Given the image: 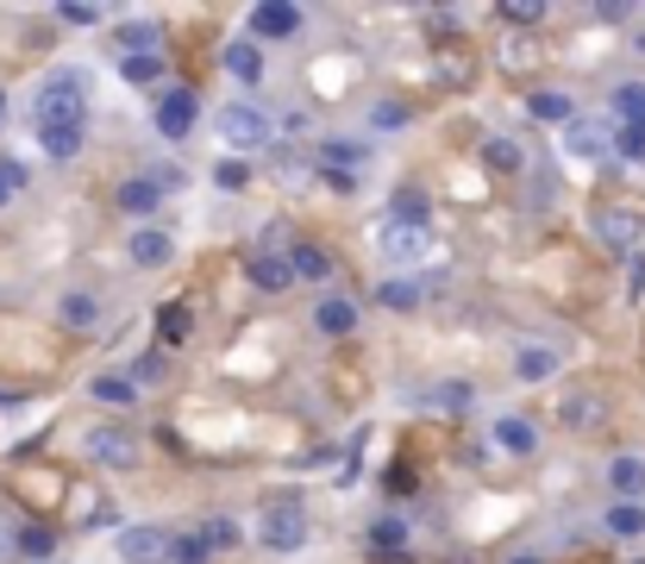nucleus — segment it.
<instances>
[{"label":"nucleus","mask_w":645,"mask_h":564,"mask_svg":"<svg viewBox=\"0 0 645 564\" xmlns=\"http://www.w3.org/2000/svg\"><path fill=\"white\" fill-rule=\"evenodd\" d=\"M257 545L264 552H301L308 545V508H301V496H276V502L257 508Z\"/></svg>","instance_id":"obj_1"},{"label":"nucleus","mask_w":645,"mask_h":564,"mask_svg":"<svg viewBox=\"0 0 645 564\" xmlns=\"http://www.w3.org/2000/svg\"><path fill=\"white\" fill-rule=\"evenodd\" d=\"M44 126H88V76L82 70H57L39 95V132Z\"/></svg>","instance_id":"obj_2"},{"label":"nucleus","mask_w":645,"mask_h":564,"mask_svg":"<svg viewBox=\"0 0 645 564\" xmlns=\"http://www.w3.org/2000/svg\"><path fill=\"white\" fill-rule=\"evenodd\" d=\"M214 132L233 145V151H257V145H270V119L257 114L251 100H226L214 114Z\"/></svg>","instance_id":"obj_3"},{"label":"nucleus","mask_w":645,"mask_h":564,"mask_svg":"<svg viewBox=\"0 0 645 564\" xmlns=\"http://www.w3.org/2000/svg\"><path fill=\"white\" fill-rule=\"evenodd\" d=\"M151 119H157V132L170 138V145H182V138L195 132V119H201L195 88H163V95H157V107H151Z\"/></svg>","instance_id":"obj_4"},{"label":"nucleus","mask_w":645,"mask_h":564,"mask_svg":"<svg viewBox=\"0 0 645 564\" xmlns=\"http://www.w3.org/2000/svg\"><path fill=\"white\" fill-rule=\"evenodd\" d=\"M301 32V7H289V0H264V7H251V39L264 44H282Z\"/></svg>","instance_id":"obj_5"},{"label":"nucleus","mask_w":645,"mask_h":564,"mask_svg":"<svg viewBox=\"0 0 645 564\" xmlns=\"http://www.w3.org/2000/svg\"><path fill=\"white\" fill-rule=\"evenodd\" d=\"M170 545L176 540H163V526H126L119 533V558L126 564H170Z\"/></svg>","instance_id":"obj_6"},{"label":"nucleus","mask_w":645,"mask_h":564,"mask_svg":"<svg viewBox=\"0 0 645 564\" xmlns=\"http://www.w3.org/2000/svg\"><path fill=\"white\" fill-rule=\"evenodd\" d=\"M313 332H326V339H352L357 332V301L352 295H320V301H313Z\"/></svg>","instance_id":"obj_7"},{"label":"nucleus","mask_w":645,"mask_h":564,"mask_svg":"<svg viewBox=\"0 0 645 564\" xmlns=\"http://www.w3.org/2000/svg\"><path fill=\"white\" fill-rule=\"evenodd\" d=\"M114 207H119V214H132V220H151L157 207H163V182H157V175H132V182H119Z\"/></svg>","instance_id":"obj_8"},{"label":"nucleus","mask_w":645,"mask_h":564,"mask_svg":"<svg viewBox=\"0 0 645 564\" xmlns=\"http://www.w3.org/2000/svg\"><path fill=\"white\" fill-rule=\"evenodd\" d=\"M490 439H495L502 451H508V458H533V451H539V427H533L527 414H502Z\"/></svg>","instance_id":"obj_9"},{"label":"nucleus","mask_w":645,"mask_h":564,"mask_svg":"<svg viewBox=\"0 0 645 564\" xmlns=\"http://www.w3.org/2000/svg\"><path fill=\"white\" fill-rule=\"evenodd\" d=\"M126 252H132L138 270H157V264H170V252H176V238L163 233V226H138L132 238H126Z\"/></svg>","instance_id":"obj_10"},{"label":"nucleus","mask_w":645,"mask_h":564,"mask_svg":"<svg viewBox=\"0 0 645 564\" xmlns=\"http://www.w3.org/2000/svg\"><path fill=\"white\" fill-rule=\"evenodd\" d=\"M595 233H602V245H614V252H633L639 245V214H626V207H602L595 214Z\"/></svg>","instance_id":"obj_11"},{"label":"nucleus","mask_w":645,"mask_h":564,"mask_svg":"<svg viewBox=\"0 0 645 564\" xmlns=\"http://www.w3.org/2000/svg\"><path fill=\"white\" fill-rule=\"evenodd\" d=\"M608 489H614V502H645V458L621 451V458L608 465Z\"/></svg>","instance_id":"obj_12"},{"label":"nucleus","mask_w":645,"mask_h":564,"mask_svg":"<svg viewBox=\"0 0 645 564\" xmlns=\"http://www.w3.org/2000/svg\"><path fill=\"white\" fill-rule=\"evenodd\" d=\"M558 364H565L558 345H520L514 351V376H520V383H546V376H558Z\"/></svg>","instance_id":"obj_13"},{"label":"nucleus","mask_w":645,"mask_h":564,"mask_svg":"<svg viewBox=\"0 0 645 564\" xmlns=\"http://www.w3.org/2000/svg\"><path fill=\"white\" fill-rule=\"evenodd\" d=\"M251 283L264 295H282L294 283V264H289V252H257L251 257Z\"/></svg>","instance_id":"obj_14"},{"label":"nucleus","mask_w":645,"mask_h":564,"mask_svg":"<svg viewBox=\"0 0 645 564\" xmlns=\"http://www.w3.org/2000/svg\"><path fill=\"white\" fill-rule=\"evenodd\" d=\"M226 70H233L245 88H257V82H264V51H257V39H233L226 44Z\"/></svg>","instance_id":"obj_15"},{"label":"nucleus","mask_w":645,"mask_h":564,"mask_svg":"<svg viewBox=\"0 0 645 564\" xmlns=\"http://www.w3.org/2000/svg\"><path fill=\"white\" fill-rule=\"evenodd\" d=\"M320 163L333 175H352L357 163H370V145H357V138H326V145H320Z\"/></svg>","instance_id":"obj_16"},{"label":"nucleus","mask_w":645,"mask_h":564,"mask_svg":"<svg viewBox=\"0 0 645 564\" xmlns=\"http://www.w3.org/2000/svg\"><path fill=\"white\" fill-rule=\"evenodd\" d=\"M376 301H383V308H395V313H413L420 301H427V283H420V276H389V283L376 289Z\"/></svg>","instance_id":"obj_17"},{"label":"nucleus","mask_w":645,"mask_h":564,"mask_svg":"<svg viewBox=\"0 0 645 564\" xmlns=\"http://www.w3.org/2000/svg\"><path fill=\"white\" fill-rule=\"evenodd\" d=\"M88 451H95L100 465H119V470H126V465L138 458V451H132V439H126L119 427H95V433H88Z\"/></svg>","instance_id":"obj_18"},{"label":"nucleus","mask_w":645,"mask_h":564,"mask_svg":"<svg viewBox=\"0 0 645 564\" xmlns=\"http://www.w3.org/2000/svg\"><path fill=\"white\" fill-rule=\"evenodd\" d=\"M383 252H389L395 264H420V257H427V233H420V226H395V220H389Z\"/></svg>","instance_id":"obj_19"},{"label":"nucleus","mask_w":645,"mask_h":564,"mask_svg":"<svg viewBox=\"0 0 645 564\" xmlns=\"http://www.w3.org/2000/svg\"><path fill=\"white\" fill-rule=\"evenodd\" d=\"M114 44L126 51V57H157V51H163V32H157L151 20H138V25H119Z\"/></svg>","instance_id":"obj_20"},{"label":"nucleus","mask_w":645,"mask_h":564,"mask_svg":"<svg viewBox=\"0 0 645 564\" xmlns=\"http://www.w3.org/2000/svg\"><path fill=\"white\" fill-rule=\"evenodd\" d=\"M289 264H294V276H308V283H326V276H333V257L320 252L313 238H294V245H289Z\"/></svg>","instance_id":"obj_21"},{"label":"nucleus","mask_w":645,"mask_h":564,"mask_svg":"<svg viewBox=\"0 0 645 564\" xmlns=\"http://www.w3.org/2000/svg\"><path fill=\"white\" fill-rule=\"evenodd\" d=\"M527 107H533V119H546V126H577V100L558 95V88H539Z\"/></svg>","instance_id":"obj_22"},{"label":"nucleus","mask_w":645,"mask_h":564,"mask_svg":"<svg viewBox=\"0 0 645 564\" xmlns=\"http://www.w3.org/2000/svg\"><path fill=\"white\" fill-rule=\"evenodd\" d=\"M88 395H95L100 408H132V402H138V383L107 370V376H95V383H88Z\"/></svg>","instance_id":"obj_23"},{"label":"nucleus","mask_w":645,"mask_h":564,"mask_svg":"<svg viewBox=\"0 0 645 564\" xmlns=\"http://www.w3.org/2000/svg\"><path fill=\"white\" fill-rule=\"evenodd\" d=\"M427 214H432V201L420 195V189H395V201H389L395 226H420V233H427Z\"/></svg>","instance_id":"obj_24"},{"label":"nucleus","mask_w":645,"mask_h":564,"mask_svg":"<svg viewBox=\"0 0 645 564\" xmlns=\"http://www.w3.org/2000/svg\"><path fill=\"white\" fill-rule=\"evenodd\" d=\"M614 119L645 132V82H621V88H614Z\"/></svg>","instance_id":"obj_25"},{"label":"nucleus","mask_w":645,"mask_h":564,"mask_svg":"<svg viewBox=\"0 0 645 564\" xmlns=\"http://www.w3.org/2000/svg\"><path fill=\"white\" fill-rule=\"evenodd\" d=\"M608 533H614V540H639L645 533V502H614L608 508Z\"/></svg>","instance_id":"obj_26"},{"label":"nucleus","mask_w":645,"mask_h":564,"mask_svg":"<svg viewBox=\"0 0 645 564\" xmlns=\"http://www.w3.org/2000/svg\"><path fill=\"white\" fill-rule=\"evenodd\" d=\"M39 145H44L51 157H76L82 145H88V126H44Z\"/></svg>","instance_id":"obj_27"},{"label":"nucleus","mask_w":645,"mask_h":564,"mask_svg":"<svg viewBox=\"0 0 645 564\" xmlns=\"http://www.w3.org/2000/svg\"><path fill=\"white\" fill-rule=\"evenodd\" d=\"M370 545L376 552H389V558L395 552H408V521H401V514H383V521L370 526Z\"/></svg>","instance_id":"obj_28"},{"label":"nucleus","mask_w":645,"mask_h":564,"mask_svg":"<svg viewBox=\"0 0 645 564\" xmlns=\"http://www.w3.org/2000/svg\"><path fill=\"white\" fill-rule=\"evenodd\" d=\"M483 157H490V170H502V175H520V163H527V151L514 145V138H483Z\"/></svg>","instance_id":"obj_29"},{"label":"nucleus","mask_w":645,"mask_h":564,"mask_svg":"<svg viewBox=\"0 0 645 564\" xmlns=\"http://www.w3.org/2000/svg\"><path fill=\"white\" fill-rule=\"evenodd\" d=\"M57 313H63V327H76V332H82V327H95V320H100V301L76 289V295H63V308H57Z\"/></svg>","instance_id":"obj_30"},{"label":"nucleus","mask_w":645,"mask_h":564,"mask_svg":"<svg viewBox=\"0 0 645 564\" xmlns=\"http://www.w3.org/2000/svg\"><path fill=\"white\" fill-rule=\"evenodd\" d=\"M432 408L470 414V408H476V390H470V383H439V390H432Z\"/></svg>","instance_id":"obj_31"},{"label":"nucleus","mask_w":645,"mask_h":564,"mask_svg":"<svg viewBox=\"0 0 645 564\" xmlns=\"http://www.w3.org/2000/svg\"><path fill=\"white\" fill-rule=\"evenodd\" d=\"M207 558H214V545H207V533H201V526H195V533H182V540L170 545V564H207Z\"/></svg>","instance_id":"obj_32"},{"label":"nucleus","mask_w":645,"mask_h":564,"mask_svg":"<svg viewBox=\"0 0 645 564\" xmlns=\"http://www.w3.org/2000/svg\"><path fill=\"white\" fill-rule=\"evenodd\" d=\"M570 157H602L608 151V138H602V126H583V119H577V126H570Z\"/></svg>","instance_id":"obj_33"},{"label":"nucleus","mask_w":645,"mask_h":564,"mask_svg":"<svg viewBox=\"0 0 645 564\" xmlns=\"http://www.w3.org/2000/svg\"><path fill=\"white\" fill-rule=\"evenodd\" d=\"M20 552L25 558H51L57 552V533L51 526H20Z\"/></svg>","instance_id":"obj_34"},{"label":"nucleus","mask_w":645,"mask_h":564,"mask_svg":"<svg viewBox=\"0 0 645 564\" xmlns=\"http://www.w3.org/2000/svg\"><path fill=\"white\" fill-rule=\"evenodd\" d=\"M119 76L126 82H157L163 76V51H157V57H119Z\"/></svg>","instance_id":"obj_35"},{"label":"nucleus","mask_w":645,"mask_h":564,"mask_svg":"<svg viewBox=\"0 0 645 564\" xmlns=\"http://www.w3.org/2000/svg\"><path fill=\"white\" fill-rule=\"evenodd\" d=\"M201 533H207V545H214V552L238 545V521H233V514H214V521H201Z\"/></svg>","instance_id":"obj_36"},{"label":"nucleus","mask_w":645,"mask_h":564,"mask_svg":"<svg viewBox=\"0 0 645 564\" xmlns=\"http://www.w3.org/2000/svg\"><path fill=\"white\" fill-rule=\"evenodd\" d=\"M157 332H163V345H182L189 339V308H163L157 313Z\"/></svg>","instance_id":"obj_37"},{"label":"nucleus","mask_w":645,"mask_h":564,"mask_svg":"<svg viewBox=\"0 0 645 564\" xmlns=\"http://www.w3.org/2000/svg\"><path fill=\"white\" fill-rule=\"evenodd\" d=\"M614 151H621L626 163H645V132L639 126H614Z\"/></svg>","instance_id":"obj_38"},{"label":"nucleus","mask_w":645,"mask_h":564,"mask_svg":"<svg viewBox=\"0 0 645 564\" xmlns=\"http://www.w3.org/2000/svg\"><path fill=\"white\" fill-rule=\"evenodd\" d=\"M13 189H25V163H13V157H0V207L13 201Z\"/></svg>","instance_id":"obj_39"},{"label":"nucleus","mask_w":645,"mask_h":564,"mask_svg":"<svg viewBox=\"0 0 645 564\" xmlns=\"http://www.w3.org/2000/svg\"><path fill=\"white\" fill-rule=\"evenodd\" d=\"M595 414H602V402H595V395H577V402H565V421H570V427H589Z\"/></svg>","instance_id":"obj_40"},{"label":"nucleus","mask_w":645,"mask_h":564,"mask_svg":"<svg viewBox=\"0 0 645 564\" xmlns=\"http://www.w3.org/2000/svg\"><path fill=\"white\" fill-rule=\"evenodd\" d=\"M502 20H508V25H539V20H546V7H533V0L514 7V0H508V7H502Z\"/></svg>","instance_id":"obj_41"},{"label":"nucleus","mask_w":645,"mask_h":564,"mask_svg":"<svg viewBox=\"0 0 645 564\" xmlns=\"http://www.w3.org/2000/svg\"><path fill=\"white\" fill-rule=\"evenodd\" d=\"M219 189H245V163H219Z\"/></svg>","instance_id":"obj_42"},{"label":"nucleus","mask_w":645,"mask_h":564,"mask_svg":"<svg viewBox=\"0 0 645 564\" xmlns=\"http://www.w3.org/2000/svg\"><path fill=\"white\" fill-rule=\"evenodd\" d=\"M63 20H69V25H95L100 13H95V7H63Z\"/></svg>","instance_id":"obj_43"},{"label":"nucleus","mask_w":645,"mask_h":564,"mask_svg":"<svg viewBox=\"0 0 645 564\" xmlns=\"http://www.w3.org/2000/svg\"><path fill=\"white\" fill-rule=\"evenodd\" d=\"M0 114H7V95H0Z\"/></svg>","instance_id":"obj_44"},{"label":"nucleus","mask_w":645,"mask_h":564,"mask_svg":"<svg viewBox=\"0 0 645 564\" xmlns=\"http://www.w3.org/2000/svg\"><path fill=\"white\" fill-rule=\"evenodd\" d=\"M639 51H645V32H639Z\"/></svg>","instance_id":"obj_45"}]
</instances>
